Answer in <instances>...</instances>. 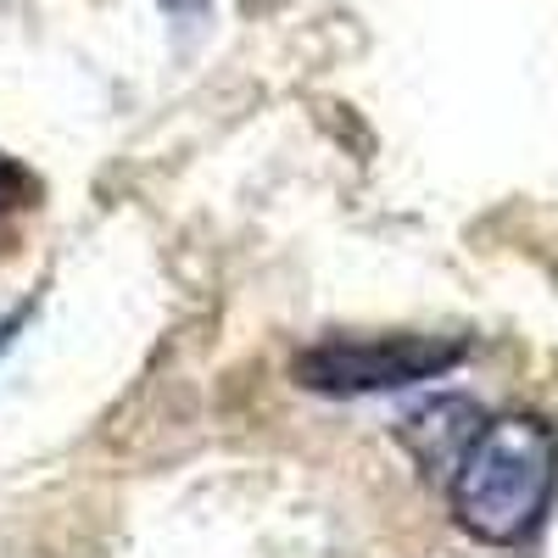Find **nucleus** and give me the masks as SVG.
I'll return each instance as SVG.
<instances>
[{"label": "nucleus", "instance_id": "nucleus-2", "mask_svg": "<svg viewBox=\"0 0 558 558\" xmlns=\"http://www.w3.org/2000/svg\"><path fill=\"white\" fill-rule=\"evenodd\" d=\"M463 357V341H430V336H352L324 341L296 357V380L313 391L363 397V391H397L413 380H430Z\"/></svg>", "mask_w": 558, "mask_h": 558}, {"label": "nucleus", "instance_id": "nucleus-3", "mask_svg": "<svg viewBox=\"0 0 558 558\" xmlns=\"http://www.w3.org/2000/svg\"><path fill=\"white\" fill-rule=\"evenodd\" d=\"M23 196H28V179H23L12 162H0V229L12 223V213L23 207Z\"/></svg>", "mask_w": 558, "mask_h": 558}, {"label": "nucleus", "instance_id": "nucleus-1", "mask_svg": "<svg viewBox=\"0 0 558 558\" xmlns=\"http://www.w3.org/2000/svg\"><path fill=\"white\" fill-rule=\"evenodd\" d=\"M558 492V436L531 413H508L475 430L452 470V514L475 542L514 547L553 508Z\"/></svg>", "mask_w": 558, "mask_h": 558}]
</instances>
